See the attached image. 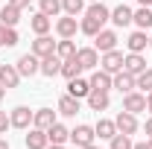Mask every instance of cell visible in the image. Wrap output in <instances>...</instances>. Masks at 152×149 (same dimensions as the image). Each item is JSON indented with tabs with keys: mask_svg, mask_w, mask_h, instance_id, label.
<instances>
[{
	"mask_svg": "<svg viewBox=\"0 0 152 149\" xmlns=\"http://www.w3.org/2000/svg\"><path fill=\"white\" fill-rule=\"evenodd\" d=\"M99 67L105 70V73H117V70H123V53L114 47V50H108V53H102L99 56Z\"/></svg>",
	"mask_w": 152,
	"mask_h": 149,
	"instance_id": "cell-1",
	"label": "cell"
},
{
	"mask_svg": "<svg viewBox=\"0 0 152 149\" xmlns=\"http://www.w3.org/2000/svg\"><path fill=\"white\" fill-rule=\"evenodd\" d=\"M123 111H129V114L146 111V93H137V91L123 93Z\"/></svg>",
	"mask_w": 152,
	"mask_h": 149,
	"instance_id": "cell-2",
	"label": "cell"
},
{
	"mask_svg": "<svg viewBox=\"0 0 152 149\" xmlns=\"http://www.w3.org/2000/svg\"><path fill=\"white\" fill-rule=\"evenodd\" d=\"M32 117H35V111H29L26 105H18L9 114V123H12V129H29L32 126Z\"/></svg>",
	"mask_w": 152,
	"mask_h": 149,
	"instance_id": "cell-3",
	"label": "cell"
},
{
	"mask_svg": "<svg viewBox=\"0 0 152 149\" xmlns=\"http://www.w3.org/2000/svg\"><path fill=\"white\" fill-rule=\"evenodd\" d=\"M114 47H117V32L114 29H99L94 35V50L96 53H108Z\"/></svg>",
	"mask_w": 152,
	"mask_h": 149,
	"instance_id": "cell-4",
	"label": "cell"
},
{
	"mask_svg": "<svg viewBox=\"0 0 152 149\" xmlns=\"http://www.w3.org/2000/svg\"><path fill=\"white\" fill-rule=\"evenodd\" d=\"M18 73L20 76H35V73H41V58L35 56V53H26V56H20L18 58Z\"/></svg>",
	"mask_w": 152,
	"mask_h": 149,
	"instance_id": "cell-5",
	"label": "cell"
},
{
	"mask_svg": "<svg viewBox=\"0 0 152 149\" xmlns=\"http://www.w3.org/2000/svg\"><path fill=\"white\" fill-rule=\"evenodd\" d=\"M85 18H91V20H96L99 26H105L108 20H111V9L102 3V0H96V3H91L88 9H85Z\"/></svg>",
	"mask_w": 152,
	"mask_h": 149,
	"instance_id": "cell-6",
	"label": "cell"
},
{
	"mask_svg": "<svg viewBox=\"0 0 152 149\" xmlns=\"http://www.w3.org/2000/svg\"><path fill=\"white\" fill-rule=\"evenodd\" d=\"M94 137H96L94 126H85V123H79V126L70 131V140H73L76 146H91V143H94Z\"/></svg>",
	"mask_w": 152,
	"mask_h": 149,
	"instance_id": "cell-7",
	"label": "cell"
},
{
	"mask_svg": "<svg viewBox=\"0 0 152 149\" xmlns=\"http://www.w3.org/2000/svg\"><path fill=\"white\" fill-rule=\"evenodd\" d=\"M114 126H117V131H123V134H134V131L140 129V126H137V114H129V111L117 114V117H114Z\"/></svg>",
	"mask_w": 152,
	"mask_h": 149,
	"instance_id": "cell-8",
	"label": "cell"
},
{
	"mask_svg": "<svg viewBox=\"0 0 152 149\" xmlns=\"http://www.w3.org/2000/svg\"><path fill=\"white\" fill-rule=\"evenodd\" d=\"M76 58H79V64L85 70H96L99 67V53H96L94 47H79L76 50Z\"/></svg>",
	"mask_w": 152,
	"mask_h": 149,
	"instance_id": "cell-9",
	"label": "cell"
},
{
	"mask_svg": "<svg viewBox=\"0 0 152 149\" xmlns=\"http://www.w3.org/2000/svg\"><path fill=\"white\" fill-rule=\"evenodd\" d=\"M149 64H146V58L140 56V53H129V56H123V70L126 73H132V76H137V73H143Z\"/></svg>",
	"mask_w": 152,
	"mask_h": 149,
	"instance_id": "cell-10",
	"label": "cell"
},
{
	"mask_svg": "<svg viewBox=\"0 0 152 149\" xmlns=\"http://www.w3.org/2000/svg\"><path fill=\"white\" fill-rule=\"evenodd\" d=\"M88 82H91V91H111V88H114V76L105 73L102 67H99V70H94Z\"/></svg>",
	"mask_w": 152,
	"mask_h": 149,
	"instance_id": "cell-11",
	"label": "cell"
},
{
	"mask_svg": "<svg viewBox=\"0 0 152 149\" xmlns=\"http://www.w3.org/2000/svg\"><path fill=\"white\" fill-rule=\"evenodd\" d=\"M56 32H58V38H73L76 32H79V20H76L73 15L58 18V20H56Z\"/></svg>",
	"mask_w": 152,
	"mask_h": 149,
	"instance_id": "cell-12",
	"label": "cell"
},
{
	"mask_svg": "<svg viewBox=\"0 0 152 149\" xmlns=\"http://www.w3.org/2000/svg\"><path fill=\"white\" fill-rule=\"evenodd\" d=\"M32 53H35L38 58L53 56V53H56V41H53L50 35H38L35 41H32Z\"/></svg>",
	"mask_w": 152,
	"mask_h": 149,
	"instance_id": "cell-13",
	"label": "cell"
},
{
	"mask_svg": "<svg viewBox=\"0 0 152 149\" xmlns=\"http://www.w3.org/2000/svg\"><path fill=\"white\" fill-rule=\"evenodd\" d=\"M67 93H70V96H76V99H85V96L91 93V82H88V79H82V76L67 79Z\"/></svg>",
	"mask_w": 152,
	"mask_h": 149,
	"instance_id": "cell-14",
	"label": "cell"
},
{
	"mask_svg": "<svg viewBox=\"0 0 152 149\" xmlns=\"http://www.w3.org/2000/svg\"><path fill=\"white\" fill-rule=\"evenodd\" d=\"M146 44H149L146 29H137V32H132V35L126 38V47H129V53H143V50H146Z\"/></svg>",
	"mask_w": 152,
	"mask_h": 149,
	"instance_id": "cell-15",
	"label": "cell"
},
{
	"mask_svg": "<svg viewBox=\"0 0 152 149\" xmlns=\"http://www.w3.org/2000/svg\"><path fill=\"white\" fill-rule=\"evenodd\" d=\"M132 20H134V12L126 6V3H120L117 9H111V23L114 26H129Z\"/></svg>",
	"mask_w": 152,
	"mask_h": 149,
	"instance_id": "cell-16",
	"label": "cell"
},
{
	"mask_svg": "<svg viewBox=\"0 0 152 149\" xmlns=\"http://www.w3.org/2000/svg\"><path fill=\"white\" fill-rule=\"evenodd\" d=\"M85 99H88V108H91V111H105L108 102H111V99H108V91H91Z\"/></svg>",
	"mask_w": 152,
	"mask_h": 149,
	"instance_id": "cell-17",
	"label": "cell"
},
{
	"mask_svg": "<svg viewBox=\"0 0 152 149\" xmlns=\"http://www.w3.org/2000/svg\"><path fill=\"white\" fill-rule=\"evenodd\" d=\"M79 108H82V102H79L76 96H70V93H64V96L58 99V114H64V117H76Z\"/></svg>",
	"mask_w": 152,
	"mask_h": 149,
	"instance_id": "cell-18",
	"label": "cell"
},
{
	"mask_svg": "<svg viewBox=\"0 0 152 149\" xmlns=\"http://www.w3.org/2000/svg\"><path fill=\"white\" fill-rule=\"evenodd\" d=\"M53 123H56V111H53V108H38L35 117H32V126H35V129H44V131L50 129Z\"/></svg>",
	"mask_w": 152,
	"mask_h": 149,
	"instance_id": "cell-19",
	"label": "cell"
},
{
	"mask_svg": "<svg viewBox=\"0 0 152 149\" xmlns=\"http://www.w3.org/2000/svg\"><path fill=\"white\" fill-rule=\"evenodd\" d=\"M47 140H50V143H61V146H64V143L70 140V129H64V126L56 120V123L47 129Z\"/></svg>",
	"mask_w": 152,
	"mask_h": 149,
	"instance_id": "cell-20",
	"label": "cell"
},
{
	"mask_svg": "<svg viewBox=\"0 0 152 149\" xmlns=\"http://www.w3.org/2000/svg\"><path fill=\"white\" fill-rule=\"evenodd\" d=\"M0 82H3L6 88H18V82H20L18 67H15V64H0Z\"/></svg>",
	"mask_w": 152,
	"mask_h": 149,
	"instance_id": "cell-21",
	"label": "cell"
},
{
	"mask_svg": "<svg viewBox=\"0 0 152 149\" xmlns=\"http://www.w3.org/2000/svg\"><path fill=\"white\" fill-rule=\"evenodd\" d=\"M29 26H32V32H35V35H47V32H50V26H53V18H47L44 12H35L32 20H29Z\"/></svg>",
	"mask_w": 152,
	"mask_h": 149,
	"instance_id": "cell-22",
	"label": "cell"
},
{
	"mask_svg": "<svg viewBox=\"0 0 152 149\" xmlns=\"http://www.w3.org/2000/svg\"><path fill=\"white\" fill-rule=\"evenodd\" d=\"M41 73L50 76V79L58 76V73H61V58H58L56 53H53V56H44V58H41Z\"/></svg>",
	"mask_w": 152,
	"mask_h": 149,
	"instance_id": "cell-23",
	"label": "cell"
},
{
	"mask_svg": "<svg viewBox=\"0 0 152 149\" xmlns=\"http://www.w3.org/2000/svg\"><path fill=\"white\" fill-rule=\"evenodd\" d=\"M47 143H50V140H47V131L32 126L29 134H26V146H29V149H47Z\"/></svg>",
	"mask_w": 152,
	"mask_h": 149,
	"instance_id": "cell-24",
	"label": "cell"
},
{
	"mask_svg": "<svg viewBox=\"0 0 152 149\" xmlns=\"http://www.w3.org/2000/svg\"><path fill=\"white\" fill-rule=\"evenodd\" d=\"M18 20H20V9H15L12 3L0 6V23L3 26H18Z\"/></svg>",
	"mask_w": 152,
	"mask_h": 149,
	"instance_id": "cell-25",
	"label": "cell"
},
{
	"mask_svg": "<svg viewBox=\"0 0 152 149\" xmlns=\"http://www.w3.org/2000/svg\"><path fill=\"white\" fill-rule=\"evenodd\" d=\"M114 88H117L120 93L134 91V76H132V73H126V70H117V73H114Z\"/></svg>",
	"mask_w": 152,
	"mask_h": 149,
	"instance_id": "cell-26",
	"label": "cell"
},
{
	"mask_svg": "<svg viewBox=\"0 0 152 149\" xmlns=\"http://www.w3.org/2000/svg\"><path fill=\"white\" fill-rule=\"evenodd\" d=\"M82 70H85V67L79 64L76 56H70V58L61 61V76H64V79H76V76H82Z\"/></svg>",
	"mask_w": 152,
	"mask_h": 149,
	"instance_id": "cell-27",
	"label": "cell"
},
{
	"mask_svg": "<svg viewBox=\"0 0 152 149\" xmlns=\"http://www.w3.org/2000/svg\"><path fill=\"white\" fill-rule=\"evenodd\" d=\"M94 131H96L99 140H111L114 134H117V126H114V120H99L94 126Z\"/></svg>",
	"mask_w": 152,
	"mask_h": 149,
	"instance_id": "cell-28",
	"label": "cell"
},
{
	"mask_svg": "<svg viewBox=\"0 0 152 149\" xmlns=\"http://www.w3.org/2000/svg\"><path fill=\"white\" fill-rule=\"evenodd\" d=\"M132 23H137V29H152V9L149 6H140V9L134 12Z\"/></svg>",
	"mask_w": 152,
	"mask_h": 149,
	"instance_id": "cell-29",
	"label": "cell"
},
{
	"mask_svg": "<svg viewBox=\"0 0 152 149\" xmlns=\"http://www.w3.org/2000/svg\"><path fill=\"white\" fill-rule=\"evenodd\" d=\"M56 56L64 61V58H70L76 56V44L70 41V38H61V41H56Z\"/></svg>",
	"mask_w": 152,
	"mask_h": 149,
	"instance_id": "cell-30",
	"label": "cell"
},
{
	"mask_svg": "<svg viewBox=\"0 0 152 149\" xmlns=\"http://www.w3.org/2000/svg\"><path fill=\"white\" fill-rule=\"evenodd\" d=\"M15 44H18V29L0 23V47H15Z\"/></svg>",
	"mask_w": 152,
	"mask_h": 149,
	"instance_id": "cell-31",
	"label": "cell"
},
{
	"mask_svg": "<svg viewBox=\"0 0 152 149\" xmlns=\"http://www.w3.org/2000/svg\"><path fill=\"white\" fill-rule=\"evenodd\" d=\"M61 12L64 15H82L85 12V0H61Z\"/></svg>",
	"mask_w": 152,
	"mask_h": 149,
	"instance_id": "cell-32",
	"label": "cell"
},
{
	"mask_svg": "<svg viewBox=\"0 0 152 149\" xmlns=\"http://www.w3.org/2000/svg\"><path fill=\"white\" fill-rule=\"evenodd\" d=\"M134 88H140V91H152V67H146L143 73H137L134 76Z\"/></svg>",
	"mask_w": 152,
	"mask_h": 149,
	"instance_id": "cell-33",
	"label": "cell"
},
{
	"mask_svg": "<svg viewBox=\"0 0 152 149\" xmlns=\"http://www.w3.org/2000/svg\"><path fill=\"white\" fill-rule=\"evenodd\" d=\"M99 29H102V26H99L96 20H91V18H82V20H79V32H82V35H88V38H94Z\"/></svg>",
	"mask_w": 152,
	"mask_h": 149,
	"instance_id": "cell-34",
	"label": "cell"
},
{
	"mask_svg": "<svg viewBox=\"0 0 152 149\" xmlns=\"http://www.w3.org/2000/svg\"><path fill=\"white\" fill-rule=\"evenodd\" d=\"M108 149H132V134H123V131H117L111 137V146Z\"/></svg>",
	"mask_w": 152,
	"mask_h": 149,
	"instance_id": "cell-35",
	"label": "cell"
},
{
	"mask_svg": "<svg viewBox=\"0 0 152 149\" xmlns=\"http://www.w3.org/2000/svg\"><path fill=\"white\" fill-rule=\"evenodd\" d=\"M41 12L47 18H56L58 12H61V0H41Z\"/></svg>",
	"mask_w": 152,
	"mask_h": 149,
	"instance_id": "cell-36",
	"label": "cell"
},
{
	"mask_svg": "<svg viewBox=\"0 0 152 149\" xmlns=\"http://www.w3.org/2000/svg\"><path fill=\"white\" fill-rule=\"evenodd\" d=\"M6 129H12V123H9V114L0 111V134H6Z\"/></svg>",
	"mask_w": 152,
	"mask_h": 149,
	"instance_id": "cell-37",
	"label": "cell"
},
{
	"mask_svg": "<svg viewBox=\"0 0 152 149\" xmlns=\"http://www.w3.org/2000/svg\"><path fill=\"white\" fill-rule=\"evenodd\" d=\"M9 3H12L15 9H20V12H23V9H29V3H32V0H9Z\"/></svg>",
	"mask_w": 152,
	"mask_h": 149,
	"instance_id": "cell-38",
	"label": "cell"
},
{
	"mask_svg": "<svg viewBox=\"0 0 152 149\" xmlns=\"http://www.w3.org/2000/svg\"><path fill=\"white\" fill-rule=\"evenodd\" d=\"M146 111H149V114H152V91H149V93H146Z\"/></svg>",
	"mask_w": 152,
	"mask_h": 149,
	"instance_id": "cell-39",
	"label": "cell"
},
{
	"mask_svg": "<svg viewBox=\"0 0 152 149\" xmlns=\"http://www.w3.org/2000/svg\"><path fill=\"white\" fill-rule=\"evenodd\" d=\"M143 129H146V134L152 137V114H149V120H146V126H143Z\"/></svg>",
	"mask_w": 152,
	"mask_h": 149,
	"instance_id": "cell-40",
	"label": "cell"
},
{
	"mask_svg": "<svg viewBox=\"0 0 152 149\" xmlns=\"http://www.w3.org/2000/svg\"><path fill=\"white\" fill-rule=\"evenodd\" d=\"M6 91H9V88H6V85H3V82H0V99H3V96H6Z\"/></svg>",
	"mask_w": 152,
	"mask_h": 149,
	"instance_id": "cell-41",
	"label": "cell"
},
{
	"mask_svg": "<svg viewBox=\"0 0 152 149\" xmlns=\"http://www.w3.org/2000/svg\"><path fill=\"white\" fill-rule=\"evenodd\" d=\"M0 149H9V140L6 137H0Z\"/></svg>",
	"mask_w": 152,
	"mask_h": 149,
	"instance_id": "cell-42",
	"label": "cell"
},
{
	"mask_svg": "<svg viewBox=\"0 0 152 149\" xmlns=\"http://www.w3.org/2000/svg\"><path fill=\"white\" fill-rule=\"evenodd\" d=\"M47 149H64L61 143H47Z\"/></svg>",
	"mask_w": 152,
	"mask_h": 149,
	"instance_id": "cell-43",
	"label": "cell"
},
{
	"mask_svg": "<svg viewBox=\"0 0 152 149\" xmlns=\"http://www.w3.org/2000/svg\"><path fill=\"white\" fill-rule=\"evenodd\" d=\"M132 149H146V143H132Z\"/></svg>",
	"mask_w": 152,
	"mask_h": 149,
	"instance_id": "cell-44",
	"label": "cell"
},
{
	"mask_svg": "<svg viewBox=\"0 0 152 149\" xmlns=\"http://www.w3.org/2000/svg\"><path fill=\"white\" fill-rule=\"evenodd\" d=\"M137 3H140V6H152V0H137Z\"/></svg>",
	"mask_w": 152,
	"mask_h": 149,
	"instance_id": "cell-45",
	"label": "cell"
},
{
	"mask_svg": "<svg viewBox=\"0 0 152 149\" xmlns=\"http://www.w3.org/2000/svg\"><path fill=\"white\" fill-rule=\"evenodd\" d=\"M79 149H99V146H94V143H91V146H79Z\"/></svg>",
	"mask_w": 152,
	"mask_h": 149,
	"instance_id": "cell-46",
	"label": "cell"
},
{
	"mask_svg": "<svg viewBox=\"0 0 152 149\" xmlns=\"http://www.w3.org/2000/svg\"><path fill=\"white\" fill-rule=\"evenodd\" d=\"M146 149H152V137H149V140H146Z\"/></svg>",
	"mask_w": 152,
	"mask_h": 149,
	"instance_id": "cell-47",
	"label": "cell"
},
{
	"mask_svg": "<svg viewBox=\"0 0 152 149\" xmlns=\"http://www.w3.org/2000/svg\"><path fill=\"white\" fill-rule=\"evenodd\" d=\"M149 47H152V35H149Z\"/></svg>",
	"mask_w": 152,
	"mask_h": 149,
	"instance_id": "cell-48",
	"label": "cell"
},
{
	"mask_svg": "<svg viewBox=\"0 0 152 149\" xmlns=\"http://www.w3.org/2000/svg\"><path fill=\"white\" fill-rule=\"evenodd\" d=\"M88 3H96V0H88Z\"/></svg>",
	"mask_w": 152,
	"mask_h": 149,
	"instance_id": "cell-49",
	"label": "cell"
}]
</instances>
